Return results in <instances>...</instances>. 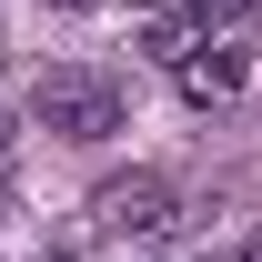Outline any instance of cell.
I'll return each instance as SVG.
<instances>
[{
  "label": "cell",
  "instance_id": "6da1fadb",
  "mask_svg": "<svg viewBox=\"0 0 262 262\" xmlns=\"http://www.w3.org/2000/svg\"><path fill=\"white\" fill-rule=\"evenodd\" d=\"M31 121L51 131V141H111V131H121V81L91 71V61H61V71L31 81Z\"/></svg>",
  "mask_w": 262,
  "mask_h": 262
},
{
  "label": "cell",
  "instance_id": "7a4b0ae2",
  "mask_svg": "<svg viewBox=\"0 0 262 262\" xmlns=\"http://www.w3.org/2000/svg\"><path fill=\"white\" fill-rule=\"evenodd\" d=\"M162 222H171V182L162 171H121V182L91 192V232H111V242L121 232H162Z\"/></svg>",
  "mask_w": 262,
  "mask_h": 262
},
{
  "label": "cell",
  "instance_id": "3957f363",
  "mask_svg": "<svg viewBox=\"0 0 262 262\" xmlns=\"http://www.w3.org/2000/svg\"><path fill=\"white\" fill-rule=\"evenodd\" d=\"M171 81H182V91H192L202 111H212V101H232V91H242V51H232V40H202V51H192L182 71H171Z\"/></svg>",
  "mask_w": 262,
  "mask_h": 262
},
{
  "label": "cell",
  "instance_id": "277c9868",
  "mask_svg": "<svg viewBox=\"0 0 262 262\" xmlns=\"http://www.w3.org/2000/svg\"><path fill=\"white\" fill-rule=\"evenodd\" d=\"M192 20H202V40H222V31H262V0H202Z\"/></svg>",
  "mask_w": 262,
  "mask_h": 262
},
{
  "label": "cell",
  "instance_id": "5b68a950",
  "mask_svg": "<svg viewBox=\"0 0 262 262\" xmlns=\"http://www.w3.org/2000/svg\"><path fill=\"white\" fill-rule=\"evenodd\" d=\"M10 192H20V121L0 111V212H10Z\"/></svg>",
  "mask_w": 262,
  "mask_h": 262
},
{
  "label": "cell",
  "instance_id": "8992f818",
  "mask_svg": "<svg viewBox=\"0 0 262 262\" xmlns=\"http://www.w3.org/2000/svg\"><path fill=\"white\" fill-rule=\"evenodd\" d=\"M51 10H91V0H51Z\"/></svg>",
  "mask_w": 262,
  "mask_h": 262
},
{
  "label": "cell",
  "instance_id": "52a82bcc",
  "mask_svg": "<svg viewBox=\"0 0 262 262\" xmlns=\"http://www.w3.org/2000/svg\"><path fill=\"white\" fill-rule=\"evenodd\" d=\"M151 10H182V0H151ZM192 10H202V0H192Z\"/></svg>",
  "mask_w": 262,
  "mask_h": 262
}]
</instances>
